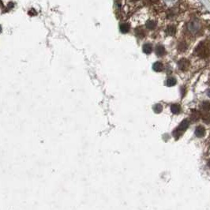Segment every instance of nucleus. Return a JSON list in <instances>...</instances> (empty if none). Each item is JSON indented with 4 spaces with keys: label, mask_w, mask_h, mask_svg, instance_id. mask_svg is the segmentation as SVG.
Returning a JSON list of instances; mask_svg holds the SVG:
<instances>
[{
    "label": "nucleus",
    "mask_w": 210,
    "mask_h": 210,
    "mask_svg": "<svg viewBox=\"0 0 210 210\" xmlns=\"http://www.w3.org/2000/svg\"><path fill=\"white\" fill-rule=\"evenodd\" d=\"M152 1H156V0H152Z\"/></svg>",
    "instance_id": "20"
},
{
    "label": "nucleus",
    "mask_w": 210,
    "mask_h": 210,
    "mask_svg": "<svg viewBox=\"0 0 210 210\" xmlns=\"http://www.w3.org/2000/svg\"><path fill=\"white\" fill-rule=\"evenodd\" d=\"M176 32V28L175 26L173 25H168L166 28V33L169 36H174Z\"/></svg>",
    "instance_id": "7"
},
{
    "label": "nucleus",
    "mask_w": 210,
    "mask_h": 210,
    "mask_svg": "<svg viewBox=\"0 0 210 210\" xmlns=\"http://www.w3.org/2000/svg\"><path fill=\"white\" fill-rule=\"evenodd\" d=\"M189 125H190V122L187 119H184L183 121H182V122L180 123L177 130H175L173 132V136L177 139L179 137V134H182V133L186 131V129L189 127Z\"/></svg>",
    "instance_id": "1"
},
{
    "label": "nucleus",
    "mask_w": 210,
    "mask_h": 210,
    "mask_svg": "<svg viewBox=\"0 0 210 210\" xmlns=\"http://www.w3.org/2000/svg\"><path fill=\"white\" fill-rule=\"evenodd\" d=\"M195 52H196V54L198 55V56H200V57H206V56L208 55V53H209V51H208V48H207L205 44L202 42L200 43L199 45L196 48Z\"/></svg>",
    "instance_id": "2"
},
{
    "label": "nucleus",
    "mask_w": 210,
    "mask_h": 210,
    "mask_svg": "<svg viewBox=\"0 0 210 210\" xmlns=\"http://www.w3.org/2000/svg\"><path fill=\"white\" fill-rule=\"evenodd\" d=\"M130 26L128 23H123V24L120 25V31L122 33H127L130 31Z\"/></svg>",
    "instance_id": "10"
},
{
    "label": "nucleus",
    "mask_w": 210,
    "mask_h": 210,
    "mask_svg": "<svg viewBox=\"0 0 210 210\" xmlns=\"http://www.w3.org/2000/svg\"><path fill=\"white\" fill-rule=\"evenodd\" d=\"M200 23L196 20L190 21L188 24H187V29L191 33H196L197 32H198L199 29H200Z\"/></svg>",
    "instance_id": "3"
},
{
    "label": "nucleus",
    "mask_w": 210,
    "mask_h": 210,
    "mask_svg": "<svg viewBox=\"0 0 210 210\" xmlns=\"http://www.w3.org/2000/svg\"><path fill=\"white\" fill-rule=\"evenodd\" d=\"M171 111L173 114H178L180 112V106L178 104H172L171 106Z\"/></svg>",
    "instance_id": "12"
},
{
    "label": "nucleus",
    "mask_w": 210,
    "mask_h": 210,
    "mask_svg": "<svg viewBox=\"0 0 210 210\" xmlns=\"http://www.w3.org/2000/svg\"><path fill=\"white\" fill-rule=\"evenodd\" d=\"M207 95H208V97H210V88L209 89H208V91H207Z\"/></svg>",
    "instance_id": "18"
},
{
    "label": "nucleus",
    "mask_w": 210,
    "mask_h": 210,
    "mask_svg": "<svg viewBox=\"0 0 210 210\" xmlns=\"http://www.w3.org/2000/svg\"><path fill=\"white\" fill-rule=\"evenodd\" d=\"M152 69L153 70H155L156 72H160V71H162L163 69H164V66H163L162 62H156L152 66Z\"/></svg>",
    "instance_id": "9"
},
{
    "label": "nucleus",
    "mask_w": 210,
    "mask_h": 210,
    "mask_svg": "<svg viewBox=\"0 0 210 210\" xmlns=\"http://www.w3.org/2000/svg\"><path fill=\"white\" fill-rule=\"evenodd\" d=\"M194 134H195L196 137H198V138H202V137H204V135L205 134V128L203 126H198L196 128V130H195Z\"/></svg>",
    "instance_id": "5"
},
{
    "label": "nucleus",
    "mask_w": 210,
    "mask_h": 210,
    "mask_svg": "<svg viewBox=\"0 0 210 210\" xmlns=\"http://www.w3.org/2000/svg\"><path fill=\"white\" fill-rule=\"evenodd\" d=\"M202 108L204 111L208 112V111L210 109V103L208 102V101H205V102L202 103Z\"/></svg>",
    "instance_id": "15"
},
{
    "label": "nucleus",
    "mask_w": 210,
    "mask_h": 210,
    "mask_svg": "<svg viewBox=\"0 0 210 210\" xmlns=\"http://www.w3.org/2000/svg\"><path fill=\"white\" fill-rule=\"evenodd\" d=\"M176 84V79H175L174 78H169L167 80L166 85L168 87H172V86H174Z\"/></svg>",
    "instance_id": "14"
},
{
    "label": "nucleus",
    "mask_w": 210,
    "mask_h": 210,
    "mask_svg": "<svg viewBox=\"0 0 210 210\" xmlns=\"http://www.w3.org/2000/svg\"><path fill=\"white\" fill-rule=\"evenodd\" d=\"M156 22H154V21L152 20H148V22H146V27H147V28L149 30H152L153 29V28H156Z\"/></svg>",
    "instance_id": "11"
},
{
    "label": "nucleus",
    "mask_w": 210,
    "mask_h": 210,
    "mask_svg": "<svg viewBox=\"0 0 210 210\" xmlns=\"http://www.w3.org/2000/svg\"><path fill=\"white\" fill-rule=\"evenodd\" d=\"M2 32V27H1V25H0V32Z\"/></svg>",
    "instance_id": "19"
},
{
    "label": "nucleus",
    "mask_w": 210,
    "mask_h": 210,
    "mask_svg": "<svg viewBox=\"0 0 210 210\" xmlns=\"http://www.w3.org/2000/svg\"><path fill=\"white\" fill-rule=\"evenodd\" d=\"M156 54L158 56H164L166 54L165 48L163 45H157L156 48Z\"/></svg>",
    "instance_id": "6"
},
{
    "label": "nucleus",
    "mask_w": 210,
    "mask_h": 210,
    "mask_svg": "<svg viewBox=\"0 0 210 210\" xmlns=\"http://www.w3.org/2000/svg\"><path fill=\"white\" fill-rule=\"evenodd\" d=\"M178 68L181 70H186L190 66V61L186 58H182L178 62Z\"/></svg>",
    "instance_id": "4"
},
{
    "label": "nucleus",
    "mask_w": 210,
    "mask_h": 210,
    "mask_svg": "<svg viewBox=\"0 0 210 210\" xmlns=\"http://www.w3.org/2000/svg\"><path fill=\"white\" fill-rule=\"evenodd\" d=\"M178 49H179L180 51H182V52L186 50V43H181V44H179V46H178Z\"/></svg>",
    "instance_id": "16"
},
{
    "label": "nucleus",
    "mask_w": 210,
    "mask_h": 210,
    "mask_svg": "<svg viewBox=\"0 0 210 210\" xmlns=\"http://www.w3.org/2000/svg\"><path fill=\"white\" fill-rule=\"evenodd\" d=\"M203 119H204L206 122H210V114L209 113H207V114L204 115H203Z\"/></svg>",
    "instance_id": "17"
},
{
    "label": "nucleus",
    "mask_w": 210,
    "mask_h": 210,
    "mask_svg": "<svg viewBox=\"0 0 210 210\" xmlns=\"http://www.w3.org/2000/svg\"><path fill=\"white\" fill-rule=\"evenodd\" d=\"M153 111H154L155 113H156V114H159V113H160V112L163 111V107L161 104H155L154 106H153Z\"/></svg>",
    "instance_id": "13"
},
{
    "label": "nucleus",
    "mask_w": 210,
    "mask_h": 210,
    "mask_svg": "<svg viewBox=\"0 0 210 210\" xmlns=\"http://www.w3.org/2000/svg\"><path fill=\"white\" fill-rule=\"evenodd\" d=\"M142 50H143V52H144V53H145V54L148 55L150 54V53H152V46L151 44H145L143 45V47H142Z\"/></svg>",
    "instance_id": "8"
}]
</instances>
